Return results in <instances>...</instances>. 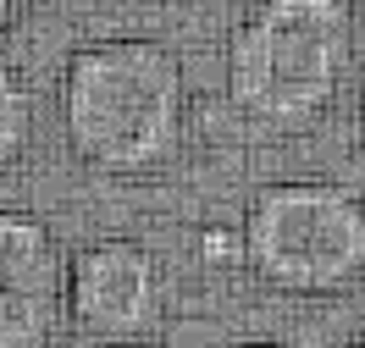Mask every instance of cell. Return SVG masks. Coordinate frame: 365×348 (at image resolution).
Masks as SVG:
<instances>
[{"label":"cell","mask_w":365,"mask_h":348,"mask_svg":"<svg viewBox=\"0 0 365 348\" xmlns=\"http://www.w3.org/2000/svg\"><path fill=\"white\" fill-rule=\"evenodd\" d=\"M250 348H277V343H250Z\"/></svg>","instance_id":"9c48e42d"},{"label":"cell","mask_w":365,"mask_h":348,"mask_svg":"<svg viewBox=\"0 0 365 348\" xmlns=\"http://www.w3.org/2000/svg\"><path fill=\"white\" fill-rule=\"evenodd\" d=\"M67 139L100 172H144L172 155L182 133V72L155 39H100L61 78Z\"/></svg>","instance_id":"6da1fadb"},{"label":"cell","mask_w":365,"mask_h":348,"mask_svg":"<svg viewBox=\"0 0 365 348\" xmlns=\"http://www.w3.org/2000/svg\"><path fill=\"white\" fill-rule=\"evenodd\" d=\"M11 11H17V0H0V28L11 23Z\"/></svg>","instance_id":"52a82bcc"},{"label":"cell","mask_w":365,"mask_h":348,"mask_svg":"<svg viewBox=\"0 0 365 348\" xmlns=\"http://www.w3.org/2000/svg\"><path fill=\"white\" fill-rule=\"evenodd\" d=\"M244 255L288 293H332L365 271V205L338 183H272L250 199Z\"/></svg>","instance_id":"3957f363"},{"label":"cell","mask_w":365,"mask_h":348,"mask_svg":"<svg viewBox=\"0 0 365 348\" xmlns=\"http://www.w3.org/2000/svg\"><path fill=\"white\" fill-rule=\"evenodd\" d=\"M28 122H34V111H28L23 78H17V67H11V61H0V166L23 155Z\"/></svg>","instance_id":"8992f818"},{"label":"cell","mask_w":365,"mask_h":348,"mask_svg":"<svg viewBox=\"0 0 365 348\" xmlns=\"http://www.w3.org/2000/svg\"><path fill=\"white\" fill-rule=\"evenodd\" d=\"M360 122H365V100H360Z\"/></svg>","instance_id":"30bf717a"},{"label":"cell","mask_w":365,"mask_h":348,"mask_svg":"<svg viewBox=\"0 0 365 348\" xmlns=\"http://www.w3.org/2000/svg\"><path fill=\"white\" fill-rule=\"evenodd\" d=\"M160 277L155 260L128 238H106L89 243L83 255L67 265V310L72 321L94 332V337H133L155 321Z\"/></svg>","instance_id":"5b68a950"},{"label":"cell","mask_w":365,"mask_h":348,"mask_svg":"<svg viewBox=\"0 0 365 348\" xmlns=\"http://www.w3.org/2000/svg\"><path fill=\"white\" fill-rule=\"evenodd\" d=\"M349 50V0H255L227 45V94L266 127H304L332 105Z\"/></svg>","instance_id":"7a4b0ae2"},{"label":"cell","mask_w":365,"mask_h":348,"mask_svg":"<svg viewBox=\"0 0 365 348\" xmlns=\"http://www.w3.org/2000/svg\"><path fill=\"white\" fill-rule=\"evenodd\" d=\"M67 310V265L45 221L0 210V348H45Z\"/></svg>","instance_id":"277c9868"},{"label":"cell","mask_w":365,"mask_h":348,"mask_svg":"<svg viewBox=\"0 0 365 348\" xmlns=\"http://www.w3.org/2000/svg\"><path fill=\"white\" fill-rule=\"evenodd\" d=\"M354 348H365V332H360V337H354Z\"/></svg>","instance_id":"ba28073f"}]
</instances>
